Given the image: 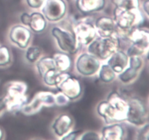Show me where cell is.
<instances>
[{
	"mask_svg": "<svg viewBox=\"0 0 149 140\" xmlns=\"http://www.w3.org/2000/svg\"><path fill=\"white\" fill-rule=\"evenodd\" d=\"M41 54H42V50L40 48L37 46H31L28 47L25 57L28 61L31 63H34L39 59Z\"/></svg>",
	"mask_w": 149,
	"mask_h": 140,
	"instance_id": "d4e9b609",
	"label": "cell"
},
{
	"mask_svg": "<svg viewBox=\"0 0 149 140\" xmlns=\"http://www.w3.org/2000/svg\"><path fill=\"white\" fill-rule=\"evenodd\" d=\"M79 139L81 140H90V139H100V136L97 133L94 131H87L85 133H82L80 136Z\"/></svg>",
	"mask_w": 149,
	"mask_h": 140,
	"instance_id": "f546056e",
	"label": "cell"
},
{
	"mask_svg": "<svg viewBox=\"0 0 149 140\" xmlns=\"http://www.w3.org/2000/svg\"><path fill=\"white\" fill-rule=\"evenodd\" d=\"M71 102L70 99L65 94L60 91L57 94H55V104L56 106H66Z\"/></svg>",
	"mask_w": 149,
	"mask_h": 140,
	"instance_id": "83f0119b",
	"label": "cell"
},
{
	"mask_svg": "<svg viewBox=\"0 0 149 140\" xmlns=\"http://www.w3.org/2000/svg\"><path fill=\"white\" fill-rule=\"evenodd\" d=\"M31 20L29 26L32 32L35 33H41L46 29L47 21L43 14L38 12H34L30 15Z\"/></svg>",
	"mask_w": 149,
	"mask_h": 140,
	"instance_id": "ffe728a7",
	"label": "cell"
},
{
	"mask_svg": "<svg viewBox=\"0 0 149 140\" xmlns=\"http://www.w3.org/2000/svg\"><path fill=\"white\" fill-rule=\"evenodd\" d=\"M74 120L68 114H61L54 120L52 125V131L56 136L62 138L71 131Z\"/></svg>",
	"mask_w": 149,
	"mask_h": 140,
	"instance_id": "2e32d148",
	"label": "cell"
},
{
	"mask_svg": "<svg viewBox=\"0 0 149 140\" xmlns=\"http://www.w3.org/2000/svg\"><path fill=\"white\" fill-rule=\"evenodd\" d=\"M148 8H149V0H145L143 4V11L145 13L146 15L147 18H148Z\"/></svg>",
	"mask_w": 149,
	"mask_h": 140,
	"instance_id": "836d02e7",
	"label": "cell"
},
{
	"mask_svg": "<svg viewBox=\"0 0 149 140\" xmlns=\"http://www.w3.org/2000/svg\"><path fill=\"white\" fill-rule=\"evenodd\" d=\"M51 33L62 52L67 54H75L78 52L81 46L79 45L73 32L55 26L52 28Z\"/></svg>",
	"mask_w": 149,
	"mask_h": 140,
	"instance_id": "ba28073f",
	"label": "cell"
},
{
	"mask_svg": "<svg viewBox=\"0 0 149 140\" xmlns=\"http://www.w3.org/2000/svg\"><path fill=\"white\" fill-rule=\"evenodd\" d=\"M55 87L65 94L70 101L79 99L82 93V87L79 80L68 72L58 74Z\"/></svg>",
	"mask_w": 149,
	"mask_h": 140,
	"instance_id": "8992f818",
	"label": "cell"
},
{
	"mask_svg": "<svg viewBox=\"0 0 149 140\" xmlns=\"http://www.w3.org/2000/svg\"><path fill=\"white\" fill-rule=\"evenodd\" d=\"M116 8L119 10H129L132 9L139 8V0H111Z\"/></svg>",
	"mask_w": 149,
	"mask_h": 140,
	"instance_id": "cb8c5ba5",
	"label": "cell"
},
{
	"mask_svg": "<svg viewBox=\"0 0 149 140\" xmlns=\"http://www.w3.org/2000/svg\"><path fill=\"white\" fill-rule=\"evenodd\" d=\"M105 4L106 0H76L77 10L85 14L102 10Z\"/></svg>",
	"mask_w": 149,
	"mask_h": 140,
	"instance_id": "d6986e66",
	"label": "cell"
},
{
	"mask_svg": "<svg viewBox=\"0 0 149 140\" xmlns=\"http://www.w3.org/2000/svg\"><path fill=\"white\" fill-rule=\"evenodd\" d=\"M20 21H21L22 24H23V26H29V23H30V20H31V16L29 13H23V14L20 15Z\"/></svg>",
	"mask_w": 149,
	"mask_h": 140,
	"instance_id": "d6a6232c",
	"label": "cell"
},
{
	"mask_svg": "<svg viewBox=\"0 0 149 140\" xmlns=\"http://www.w3.org/2000/svg\"><path fill=\"white\" fill-rule=\"evenodd\" d=\"M120 47V37L118 36L109 37H96L87 45V52L100 61H106Z\"/></svg>",
	"mask_w": 149,
	"mask_h": 140,
	"instance_id": "277c9868",
	"label": "cell"
},
{
	"mask_svg": "<svg viewBox=\"0 0 149 140\" xmlns=\"http://www.w3.org/2000/svg\"><path fill=\"white\" fill-rule=\"evenodd\" d=\"M97 34L100 37H109V36H118L119 30L111 18L107 16H101L96 20L95 23Z\"/></svg>",
	"mask_w": 149,
	"mask_h": 140,
	"instance_id": "9a60e30c",
	"label": "cell"
},
{
	"mask_svg": "<svg viewBox=\"0 0 149 140\" xmlns=\"http://www.w3.org/2000/svg\"><path fill=\"white\" fill-rule=\"evenodd\" d=\"M9 36L13 44L21 49H26L30 44L32 35L27 27L22 25H16L11 29Z\"/></svg>",
	"mask_w": 149,
	"mask_h": 140,
	"instance_id": "5bb4252c",
	"label": "cell"
},
{
	"mask_svg": "<svg viewBox=\"0 0 149 140\" xmlns=\"http://www.w3.org/2000/svg\"><path fill=\"white\" fill-rule=\"evenodd\" d=\"M59 71H58L57 69H51L47 71L43 77H42L43 82L45 85L49 87H54L56 84V79L58 77Z\"/></svg>",
	"mask_w": 149,
	"mask_h": 140,
	"instance_id": "484cf974",
	"label": "cell"
},
{
	"mask_svg": "<svg viewBox=\"0 0 149 140\" xmlns=\"http://www.w3.org/2000/svg\"><path fill=\"white\" fill-rule=\"evenodd\" d=\"M55 93L49 91H39L36 93L29 102H26L20 112L25 115H35L44 107L55 106Z\"/></svg>",
	"mask_w": 149,
	"mask_h": 140,
	"instance_id": "52a82bcc",
	"label": "cell"
},
{
	"mask_svg": "<svg viewBox=\"0 0 149 140\" xmlns=\"http://www.w3.org/2000/svg\"><path fill=\"white\" fill-rule=\"evenodd\" d=\"M36 69L39 76L42 77L44 74L51 69H56L55 61L52 57L45 56L38 60L36 64Z\"/></svg>",
	"mask_w": 149,
	"mask_h": 140,
	"instance_id": "7402d4cb",
	"label": "cell"
},
{
	"mask_svg": "<svg viewBox=\"0 0 149 140\" xmlns=\"http://www.w3.org/2000/svg\"><path fill=\"white\" fill-rule=\"evenodd\" d=\"M42 12L47 20L58 22L66 15V2L64 0H46L42 6Z\"/></svg>",
	"mask_w": 149,
	"mask_h": 140,
	"instance_id": "7c38bea8",
	"label": "cell"
},
{
	"mask_svg": "<svg viewBox=\"0 0 149 140\" xmlns=\"http://www.w3.org/2000/svg\"><path fill=\"white\" fill-rule=\"evenodd\" d=\"M6 109V105H5V102H4V99L1 98L0 99V114L3 112L4 110Z\"/></svg>",
	"mask_w": 149,
	"mask_h": 140,
	"instance_id": "e575fe53",
	"label": "cell"
},
{
	"mask_svg": "<svg viewBox=\"0 0 149 140\" xmlns=\"http://www.w3.org/2000/svg\"><path fill=\"white\" fill-rule=\"evenodd\" d=\"M127 39L131 42L130 46L127 50L128 56L141 55L148 54L149 49V32L147 29L140 27L131 30L127 34Z\"/></svg>",
	"mask_w": 149,
	"mask_h": 140,
	"instance_id": "5b68a950",
	"label": "cell"
},
{
	"mask_svg": "<svg viewBox=\"0 0 149 140\" xmlns=\"http://www.w3.org/2000/svg\"><path fill=\"white\" fill-rule=\"evenodd\" d=\"M3 138H4V131L0 128V140L2 139Z\"/></svg>",
	"mask_w": 149,
	"mask_h": 140,
	"instance_id": "d590c367",
	"label": "cell"
},
{
	"mask_svg": "<svg viewBox=\"0 0 149 140\" xmlns=\"http://www.w3.org/2000/svg\"><path fill=\"white\" fill-rule=\"evenodd\" d=\"M128 102L119 93L113 91L105 101L100 102L97 112L106 124L126 121Z\"/></svg>",
	"mask_w": 149,
	"mask_h": 140,
	"instance_id": "6da1fadb",
	"label": "cell"
},
{
	"mask_svg": "<svg viewBox=\"0 0 149 140\" xmlns=\"http://www.w3.org/2000/svg\"><path fill=\"white\" fill-rule=\"evenodd\" d=\"M73 33L80 46H87L97 35L95 25L87 20L77 22L73 27Z\"/></svg>",
	"mask_w": 149,
	"mask_h": 140,
	"instance_id": "8fae6325",
	"label": "cell"
},
{
	"mask_svg": "<svg viewBox=\"0 0 149 140\" xmlns=\"http://www.w3.org/2000/svg\"><path fill=\"white\" fill-rule=\"evenodd\" d=\"M27 89L28 86L24 82L13 81L7 85L5 96L3 99L8 112H20L27 102Z\"/></svg>",
	"mask_w": 149,
	"mask_h": 140,
	"instance_id": "3957f363",
	"label": "cell"
},
{
	"mask_svg": "<svg viewBox=\"0 0 149 140\" xmlns=\"http://www.w3.org/2000/svg\"><path fill=\"white\" fill-rule=\"evenodd\" d=\"M100 65V60L89 52L81 53L76 61L77 72L84 77H91L97 74Z\"/></svg>",
	"mask_w": 149,
	"mask_h": 140,
	"instance_id": "30bf717a",
	"label": "cell"
},
{
	"mask_svg": "<svg viewBox=\"0 0 149 140\" xmlns=\"http://www.w3.org/2000/svg\"><path fill=\"white\" fill-rule=\"evenodd\" d=\"M11 62L10 50L5 45L0 46V66H5Z\"/></svg>",
	"mask_w": 149,
	"mask_h": 140,
	"instance_id": "4316f807",
	"label": "cell"
},
{
	"mask_svg": "<svg viewBox=\"0 0 149 140\" xmlns=\"http://www.w3.org/2000/svg\"><path fill=\"white\" fill-rule=\"evenodd\" d=\"M83 133V131H71L65 134L64 136L61 138V139L65 140H75V139H79L80 136H81V134Z\"/></svg>",
	"mask_w": 149,
	"mask_h": 140,
	"instance_id": "4dcf8cb0",
	"label": "cell"
},
{
	"mask_svg": "<svg viewBox=\"0 0 149 140\" xmlns=\"http://www.w3.org/2000/svg\"><path fill=\"white\" fill-rule=\"evenodd\" d=\"M144 64V60L141 55H133L129 57L128 66L122 72L119 74L118 78L125 84L131 83L136 80Z\"/></svg>",
	"mask_w": 149,
	"mask_h": 140,
	"instance_id": "4fadbf2b",
	"label": "cell"
},
{
	"mask_svg": "<svg viewBox=\"0 0 149 140\" xmlns=\"http://www.w3.org/2000/svg\"><path fill=\"white\" fill-rule=\"evenodd\" d=\"M138 139H145L148 140L149 139V126L148 123L143 125V128L138 131Z\"/></svg>",
	"mask_w": 149,
	"mask_h": 140,
	"instance_id": "f1b7e54d",
	"label": "cell"
},
{
	"mask_svg": "<svg viewBox=\"0 0 149 140\" xmlns=\"http://www.w3.org/2000/svg\"><path fill=\"white\" fill-rule=\"evenodd\" d=\"M125 136V128L120 123L108 124L101 131L100 139L121 140Z\"/></svg>",
	"mask_w": 149,
	"mask_h": 140,
	"instance_id": "ac0fdd59",
	"label": "cell"
},
{
	"mask_svg": "<svg viewBox=\"0 0 149 140\" xmlns=\"http://www.w3.org/2000/svg\"><path fill=\"white\" fill-rule=\"evenodd\" d=\"M56 69L59 72H68L72 66V61L68 54L65 52H56L52 55Z\"/></svg>",
	"mask_w": 149,
	"mask_h": 140,
	"instance_id": "44dd1931",
	"label": "cell"
},
{
	"mask_svg": "<svg viewBox=\"0 0 149 140\" xmlns=\"http://www.w3.org/2000/svg\"><path fill=\"white\" fill-rule=\"evenodd\" d=\"M107 64L116 74H119L128 66L129 56L126 52L119 49L108 58Z\"/></svg>",
	"mask_w": 149,
	"mask_h": 140,
	"instance_id": "e0dca14e",
	"label": "cell"
},
{
	"mask_svg": "<svg viewBox=\"0 0 149 140\" xmlns=\"http://www.w3.org/2000/svg\"><path fill=\"white\" fill-rule=\"evenodd\" d=\"M113 19L118 28L120 37L122 34L125 36L131 30L140 27L144 22V15L140 8L123 10L115 7Z\"/></svg>",
	"mask_w": 149,
	"mask_h": 140,
	"instance_id": "7a4b0ae2",
	"label": "cell"
},
{
	"mask_svg": "<svg viewBox=\"0 0 149 140\" xmlns=\"http://www.w3.org/2000/svg\"><path fill=\"white\" fill-rule=\"evenodd\" d=\"M98 74L100 80L105 83H111L116 77V74L107 63L100 65Z\"/></svg>",
	"mask_w": 149,
	"mask_h": 140,
	"instance_id": "603a6c76",
	"label": "cell"
},
{
	"mask_svg": "<svg viewBox=\"0 0 149 140\" xmlns=\"http://www.w3.org/2000/svg\"><path fill=\"white\" fill-rule=\"evenodd\" d=\"M128 111L127 122L135 126H143L148 120V109L145 103L139 98L133 97L127 100Z\"/></svg>",
	"mask_w": 149,
	"mask_h": 140,
	"instance_id": "9c48e42d",
	"label": "cell"
},
{
	"mask_svg": "<svg viewBox=\"0 0 149 140\" xmlns=\"http://www.w3.org/2000/svg\"><path fill=\"white\" fill-rule=\"evenodd\" d=\"M45 0H26V3L30 7L33 9H39L43 6Z\"/></svg>",
	"mask_w": 149,
	"mask_h": 140,
	"instance_id": "1f68e13d",
	"label": "cell"
}]
</instances>
